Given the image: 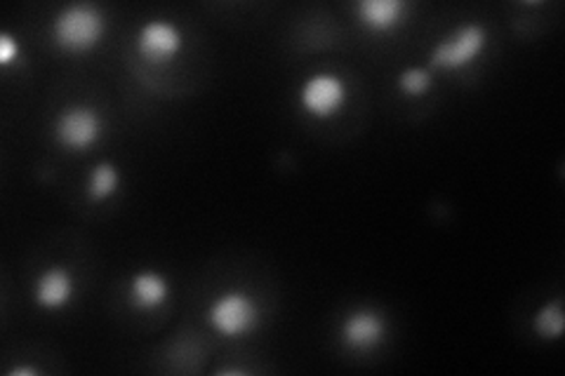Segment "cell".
<instances>
[{"label":"cell","instance_id":"cell-6","mask_svg":"<svg viewBox=\"0 0 565 376\" xmlns=\"http://www.w3.org/2000/svg\"><path fill=\"white\" fill-rule=\"evenodd\" d=\"M139 60L149 66H168L184 50V33L170 20H149L135 35Z\"/></svg>","mask_w":565,"mask_h":376},{"label":"cell","instance_id":"cell-13","mask_svg":"<svg viewBox=\"0 0 565 376\" xmlns=\"http://www.w3.org/2000/svg\"><path fill=\"white\" fill-rule=\"evenodd\" d=\"M431 85H434V71L429 66H408V68H403L398 76L401 93L408 97L427 95Z\"/></svg>","mask_w":565,"mask_h":376},{"label":"cell","instance_id":"cell-7","mask_svg":"<svg viewBox=\"0 0 565 376\" xmlns=\"http://www.w3.org/2000/svg\"><path fill=\"white\" fill-rule=\"evenodd\" d=\"M388 336V322L382 311L361 307L349 311L340 322V344L351 353H373Z\"/></svg>","mask_w":565,"mask_h":376},{"label":"cell","instance_id":"cell-15","mask_svg":"<svg viewBox=\"0 0 565 376\" xmlns=\"http://www.w3.org/2000/svg\"><path fill=\"white\" fill-rule=\"evenodd\" d=\"M8 374L10 376H39L41 369H35V367H12Z\"/></svg>","mask_w":565,"mask_h":376},{"label":"cell","instance_id":"cell-12","mask_svg":"<svg viewBox=\"0 0 565 376\" xmlns=\"http://www.w3.org/2000/svg\"><path fill=\"white\" fill-rule=\"evenodd\" d=\"M533 327L537 336H542L544 342H556L563 334V301L561 297L546 301L544 307L535 313Z\"/></svg>","mask_w":565,"mask_h":376},{"label":"cell","instance_id":"cell-8","mask_svg":"<svg viewBox=\"0 0 565 376\" xmlns=\"http://www.w3.org/2000/svg\"><path fill=\"white\" fill-rule=\"evenodd\" d=\"M76 294V282L68 268L47 266L45 271L33 280V301L43 311H62Z\"/></svg>","mask_w":565,"mask_h":376},{"label":"cell","instance_id":"cell-11","mask_svg":"<svg viewBox=\"0 0 565 376\" xmlns=\"http://www.w3.org/2000/svg\"><path fill=\"white\" fill-rule=\"evenodd\" d=\"M120 189V170L118 165L109 163V160H102V163L93 165L85 179V193L93 203H104L114 198Z\"/></svg>","mask_w":565,"mask_h":376},{"label":"cell","instance_id":"cell-5","mask_svg":"<svg viewBox=\"0 0 565 376\" xmlns=\"http://www.w3.org/2000/svg\"><path fill=\"white\" fill-rule=\"evenodd\" d=\"M349 99V85L342 76L330 74V71H318L299 85L297 101L313 120H330L338 116Z\"/></svg>","mask_w":565,"mask_h":376},{"label":"cell","instance_id":"cell-1","mask_svg":"<svg viewBox=\"0 0 565 376\" xmlns=\"http://www.w3.org/2000/svg\"><path fill=\"white\" fill-rule=\"evenodd\" d=\"M52 41L68 55H87L106 33V17L95 3H71L52 17Z\"/></svg>","mask_w":565,"mask_h":376},{"label":"cell","instance_id":"cell-3","mask_svg":"<svg viewBox=\"0 0 565 376\" xmlns=\"http://www.w3.org/2000/svg\"><path fill=\"white\" fill-rule=\"evenodd\" d=\"M488 45V33L479 22L455 26L429 52V68L465 71L481 60Z\"/></svg>","mask_w":565,"mask_h":376},{"label":"cell","instance_id":"cell-2","mask_svg":"<svg viewBox=\"0 0 565 376\" xmlns=\"http://www.w3.org/2000/svg\"><path fill=\"white\" fill-rule=\"evenodd\" d=\"M259 303L245 290H224L207 303V325L224 339H241L253 334L259 325Z\"/></svg>","mask_w":565,"mask_h":376},{"label":"cell","instance_id":"cell-14","mask_svg":"<svg viewBox=\"0 0 565 376\" xmlns=\"http://www.w3.org/2000/svg\"><path fill=\"white\" fill-rule=\"evenodd\" d=\"M22 60V43L14 33H0V66H12Z\"/></svg>","mask_w":565,"mask_h":376},{"label":"cell","instance_id":"cell-4","mask_svg":"<svg viewBox=\"0 0 565 376\" xmlns=\"http://www.w3.org/2000/svg\"><path fill=\"white\" fill-rule=\"evenodd\" d=\"M57 144L68 151H87L104 137V116L90 104H71L52 122Z\"/></svg>","mask_w":565,"mask_h":376},{"label":"cell","instance_id":"cell-10","mask_svg":"<svg viewBox=\"0 0 565 376\" xmlns=\"http://www.w3.org/2000/svg\"><path fill=\"white\" fill-rule=\"evenodd\" d=\"M170 297V282L163 273L145 268L137 271L128 282V303L139 313H153L166 307Z\"/></svg>","mask_w":565,"mask_h":376},{"label":"cell","instance_id":"cell-9","mask_svg":"<svg viewBox=\"0 0 565 376\" xmlns=\"http://www.w3.org/2000/svg\"><path fill=\"white\" fill-rule=\"evenodd\" d=\"M411 6L405 0H359L353 6L356 22L373 33H392L408 22Z\"/></svg>","mask_w":565,"mask_h":376}]
</instances>
